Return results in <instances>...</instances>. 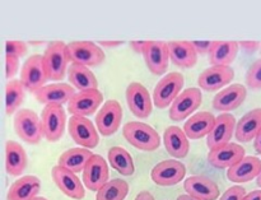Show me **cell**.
<instances>
[{
  "label": "cell",
  "mask_w": 261,
  "mask_h": 200,
  "mask_svg": "<svg viewBox=\"0 0 261 200\" xmlns=\"http://www.w3.org/2000/svg\"><path fill=\"white\" fill-rule=\"evenodd\" d=\"M122 134L130 145L143 152H154L161 145V138L157 130L144 122H127L124 125Z\"/></svg>",
  "instance_id": "6da1fadb"
},
{
  "label": "cell",
  "mask_w": 261,
  "mask_h": 200,
  "mask_svg": "<svg viewBox=\"0 0 261 200\" xmlns=\"http://www.w3.org/2000/svg\"><path fill=\"white\" fill-rule=\"evenodd\" d=\"M68 45L63 41H53L46 47L43 54V64H45L47 77L51 81H61L66 74L69 64Z\"/></svg>",
  "instance_id": "7a4b0ae2"
},
{
  "label": "cell",
  "mask_w": 261,
  "mask_h": 200,
  "mask_svg": "<svg viewBox=\"0 0 261 200\" xmlns=\"http://www.w3.org/2000/svg\"><path fill=\"white\" fill-rule=\"evenodd\" d=\"M14 129L18 137L28 144H38L43 137L42 122L32 110L23 109L15 114Z\"/></svg>",
  "instance_id": "3957f363"
},
{
  "label": "cell",
  "mask_w": 261,
  "mask_h": 200,
  "mask_svg": "<svg viewBox=\"0 0 261 200\" xmlns=\"http://www.w3.org/2000/svg\"><path fill=\"white\" fill-rule=\"evenodd\" d=\"M184 84H185V78L180 73L173 71V73L163 77L158 82L154 92H153V104H154V106L161 110L167 109L168 106H171L173 101L180 96Z\"/></svg>",
  "instance_id": "277c9868"
},
{
  "label": "cell",
  "mask_w": 261,
  "mask_h": 200,
  "mask_svg": "<svg viewBox=\"0 0 261 200\" xmlns=\"http://www.w3.org/2000/svg\"><path fill=\"white\" fill-rule=\"evenodd\" d=\"M68 55L71 64L89 68L98 66L105 61V53L99 45L91 41H73L68 45Z\"/></svg>",
  "instance_id": "5b68a950"
},
{
  "label": "cell",
  "mask_w": 261,
  "mask_h": 200,
  "mask_svg": "<svg viewBox=\"0 0 261 200\" xmlns=\"http://www.w3.org/2000/svg\"><path fill=\"white\" fill-rule=\"evenodd\" d=\"M48 81L47 71H46L45 64H43V55L30 56L23 64L20 70V82L28 92L36 93L38 89L45 87L46 82Z\"/></svg>",
  "instance_id": "8992f818"
},
{
  "label": "cell",
  "mask_w": 261,
  "mask_h": 200,
  "mask_svg": "<svg viewBox=\"0 0 261 200\" xmlns=\"http://www.w3.org/2000/svg\"><path fill=\"white\" fill-rule=\"evenodd\" d=\"M43 137L48 142H59L63 138L66 124L65 110L60 105H48L41 115Z\"/></svg>",
  "instance_id": "52a82bcc"
},
{
  "label": "cell",
  "mask_w": 261,
  "mask_h": 200,
  "mask_svg": "<svg viewBox=\"0 0 261 200\" xmlns=\"http://www.w3.org/2000/svg\"><path fill=\"white\" fill-rule=\"evenodd\" d=\"M69 135L82 148L93 149L98 145L99 135L91 120L83 116H71L69 119Z\"/></svg>",
  "instance_id": "ba28073f"
},
{
  "label": "cell",
  "mask_w": 261,
  "mask_h": 200,
  "mask_svg": "<svg viewBox=\"0 0 261 200\" xmlns=\"http://www.w3.org/2000/svg\"><path fill=\"white\" fill-rule=\"evenodd\" d=\"M203 96L201 91L195 87L185 89L180 96L173 101L170 109V117L173 121H182L194 114L200 107Z\"/></svg>",
  "instance_id": "9c48e42d"
},
{
  "label": "cell",
  "mask_w": 261,
  "mask_h": 200,
  "mask_svg": "<svg viewBox=\"0 0 261 200\" xmlns=\"http://www.w3.org/2000/svg\"><path fill=\"white\" fill-rule=\"evenodd\" d=\"M126 101L130 111L138 119H147L153 110V102L148 89L142 83H130L126 88Z\"/></svg>",
  "instance_id": "30bf717a"
},
{
  "label": "cell",
  "mask_w": 261,
  "mask_h": 200,
  "mask_svg": "<svg viewBox=\"0 0 261 200\" xmlns=\"http://www.w3.org/2000/svg\"><path fill=\"white\" fill-rule=\"evenodd\" d=\"M122 120L121 105L116 99H110L103 104L96 116V125L103 137H110L119 130Z\"/></svg>",
  "instance_id": "8fae6325"
},
{
  "label": "cell",
  "mask_w": 261,
  "mask_h": 200,
  "mask_svg": "<svg viewBox=\"0 0 261 200\" xmlns=\"http://www.w3.org/2000/svg\"><path fill=\"white\" fill-rule=\"evenodd\" d=\"M186 167L177 160H166L158 163L150 172L153 183L160 186H173L184 180Z\"/></svg>",
  "instance_id": "7c38bea8"
},
{
  "label": "cell",
  "mask_w": 261,
  "mask_h": 200,
  "mask_svg": "<svg viewBox=\"0 0 261 200\" xmlns=\"http://www.w3.org/2000/svg\"><path fill=\"white\" fill-rule=\"evenodd\" d=\"M103 101V94L98 89L78 92L68 104V111L71 116H89L99 109Z\"/></svg>",
  "instance_id": "4fadbf2b"
},
{
  "label": "cell",
  "mask_w": 261,
  "mask_h": 200,
  "mask_svg": "<svg viewBox=\"0 0 261 200\" xmlns=\"http://www.w3.org/2000/svg\"><path fill=\"white\" fill-rule=\"evenodd\" d=\"M109 166L102 156L93 155L83 171V183L88 190L98 191L109 183Z\"/></svg>",
  "instance_id": "5bb4252c"
},
{
  "label": "cell",
  "mask_w": 261,
  "mask_h": 200,
  "mask_svg": "<svg viewBox=\"0 0 261 200\" xmlns=\"http://www.w3.org/2000/svg\"><path fill=\"white\" fill-rule=\"evenodd\" d=\"M51 176L61 193H64L69 198L82 200L86 196V190H84V186L82 185V181L71 171L58 165L51 171Z\"/></svg>",
  "instance_id": "9a60e30c"
},
{
  "label": "cell",
  "mask_w": 261,
  "mask_h": 200,
  "mask_svg": "<svg viewBox=\"0 0 261 200\" xmlns=\"http://www.w3.org/2000/svg\"><path fill=\"white\" fill-rule=\"evenodd\" d=\"M245 157L246 156H245L244 147L237 143H228L222 147L211 149L208 155V161L213 167L224 170V168H231Z\"/></svg>",
  "instance_id": "2e32d148"
},
{
  "label": "cell",
  "mask_w": 261,
  "mask_h": 200,
  "mask_svg": "<svg viewBox=\"0 0 261 200\" xmlns=\"http://www.w3.org/2000/svg\"><path fill=\"white\" fill-rule=\"evenodd\" d=\"M234 78V70L231 66L214 65L205 69L199 76L198 83L201 89L206 92H214L223 88Z\"/></svg>",
  "instance_id": "e0dca14e"
},
{
  "label": "cell",
  "mask_w": 261,
  "mask_h": 200,
  "mask_svg": "<svg viewBox=\"0 0 261 200\" xmlns=\"http://www.w3.org/2000/svg\"><path fill=\"white\" fill-rule=\"evenodd\" d=\"M236 120L231 114H222L217 116L213 129L209 133L208 139H206L208 147L214 149V148L231 143L229 140L232 139L233 133L236 132Z\"/></svg>",
  "instance_id": "ac0fdd59"
},
{
  "label": "cell",
  "mask_w": 261,
  "mask_h": 200,
  "mask_svg": "<svg viewBox=\"0 0 261 200\" xmlns=\"http://www.w3.org/2000/svg\"><path fill=\"white\" fill-rule=\"evenodd\" d=\"M144 60L150 73L154 76H163L168 69L170 51L168 43L163 41H150L144 53Z\"/></svg>",
  "instance_id": "d6986e66"
},
{
  "label": "cell",
  "mask_w": 261,
  "mask_h": 200,
  "mask_svg": "<svg viewBox=\"0 0 261 200\" xmlns=\"http://www.w3.org/2000/svg\"><path fill=\"white\" fill-rule=\"evenodd\" d=\"M247 96V91L242 84H232V86L223 88L216 94L213 98V107L217 111L228 112L237 109L245 102Z\"/></svg>",
  "instance_id": "ffe728a7"
},
{
  "label": "cell",
  "mask_w": 261,
  "mask_h": 200,
  "mask_svg": "<svg viewBox=\"0 0 261 200\" xmlns=\"http://www.w3.org/2000/svg\"><path fill=\"white\" fill-rule=\"evenodd\" d=\"M75 94V88L66 83H54L42 87L35 93L36 99L40 104L48 106V105H60L63 106L73 98Z\"/></svg>",
  "instance_id": "44dd1931"
},
{
  "label": "cell",
  "mask_w": 261,
  "mask_h": 200,
  "mask_svg": "<svg viewBox=\"0 0 261 200\" xmlns=\"http://www.w3.org/2000/svg\"><path fill=\"white\" fill-rule=\"evenodd\" d=\"M261 171V161L254 156L242 158L239 163L232 166L227 171V178L231 183L244 184L257 179Z\"/></svg>",
  "instance_id": "7402d4cb"
},
{
  "label": "cell",
  "mask_w": 261,
  "mask_h": 200,
  "mask_svg": "<svg viewBox=\"0 0 261 200\" xmlns=\"http://www.w3.org/2000/svg\"><path fill=\"white\" fill-rule=\"evenodd\" d=\"M186 193L200 200H217L219 196V188L213 180L204 176H191L184 183Z\"/></svg>",
  "instance_id": "603a6c76"
},
{
  "label": "cell",
  "mask_w": 261,
  "mask_h": 200,
  "mask_svg": "<svg viewBox=\"0 0 261 200\" xmlns=\"http://www.w3.org/2000/svg\"><path fill=\"white\" fill-rule=\"evenodd\" d=\"M168 51L170 59L176 66L182 69H190L198 63V53L190 41H170Z\"/></svg>",
  "instance_id": "cb8c5ba5"
},
{
  "label": "cell",
  "mask_w": 261,
  "mask_h": 200,
  "mask_svg": "<svg viewBox=\"0 0 261 200\" xmlns=\"http://www.w3.org/2000/svg\"><path fill=\"white\" fill-rule=\"evenodd\" d=\"M163 144L173 158H185L190 149V143L186 133L178 127H168L163 134Z\"/></svg>",
  "instance_id": "d4e9b609"
},
{
  "label": "cell",
  "mask_w": 261,
  "mask_h": 200,
  "mask_svg": "<svg viewBox=\"0 0 261 200\" xmlns=\"http://www.w3.org/2000/svg\"><path fill=\"white\" fill-rule=\"evenodd\" d=\"M216 119L217 117H214V115L211 112L200 111L188 119V121L184 125V132L186 133L189 139H201L212 132Z\"/></svg>",
  "instance_id": "484cf974"
},
{
  "label": "cell",
  "mask_w": 261,
  "mask_h": 200,
  "mask_svg": "<svg viewBox=\"0 0 261 200\" xmlns=\"http://www.w3.org/2000/svg\"><path fill=\"white\" fill-rule=\"evenodd\" d=\"M261 130V109H254L245 114L237 122L234 137L240 143H249Z\"/></svg>",
  "instance_id": "4316f807"
},
{
  "label": "cell",
  "mask_w": 261,
  "mask_h": 200,
  "mask_svg": "<svg viewBox=\"0 0 261 200\" xmlns=\"http://www.w3.org/2000/svg\"><path fill=\"white\" fill-rule=\"evenodd\" d=\"M27 167V153L19 143H5V170L10 176H20Z\"/></svg>",
  "instance_id": "83f0119b"
},
{
  "label": "cell",
  "mask_w": 261,
  "mask_h": 200,
  "mask_svg": "<svg viewBox=\"0 0 261 200\" xmlns=\"http://www.w3.org/2000/svg\"><path fill=\"white\" fill-rule=\"evenodd\" d=\"M41 190V181L32 175L22 176L13 183L8 191V200H31Z\"/></svg>",
  "instance_id": "f1b7e54d"
},
{
  "label": "cell",
  "mask_w": 261,
  "mask_h": 200,
  "mask_svg": "<svg viewBox=\"0 0 261 200\" xmlns=\"http://www.w3.org/2000/svg\"><path fill=\"white\" fill-rule=\"evenodd\" d=\"M68 79L71 86L79 92L92 91L98 89V82L96 76L87 66L79 65V64H71L68 69Z\"/></svg>",
  "instance_id": "f546056e"
},
{
  "label": "cell",
  "mask_w": 261,
  "mask_h": 200,
  "mask_svg": "<svg viewBox=\"0 0 261 200\" xmlns=\"http://www.w3.org/2000/svg\"><path fill=\"white\" fill-rule=\"evenodd\" d=\"M92 156H93V153L87 148H71L60 156L58 163L59 166L66 168V170L78 173L84 171Z\"/></svg>",
  "instance_id": "4dcf8cb0"
},
{
  "label": "cell",
  "mask_w": 261,
  "mask_h": 200,
  "mask_svg": "<svg viewBox=\"0 0 261 200\" xmlns=\"http://www.w3.org/2000/svg\"><path fill=\"white\" fill-rule=\"evenodd\" d=\"M239 46V42L236 41H216L214 47L209 54V61H211L212 66H229V64L236 60L240 48Z\"/></svg>",
  "instance_id": "1f68e13d"
},
{
  "label": "cell",
  "mask_w": 261,
  "mask_h": 200,
  "mask_svg": "<svg viewBox=\"0 0 261 200\" xmlns=\"http://www.w3.org/2000/svg\"><path fill=\"white\" fill-rule=\"evenodd\" d=\"M109 162L114 170L122 176H132L135 172L133 157L125 148L112 147L109 151Z\"/></svg>",
  "instance_id": "d6a6232c"
},
{
  "label": "cell",
  "mask_w": 261,
  "mask_h": 200,
  "mask_svg": "<svg viewBox=\"0 0 261 200\" xmlns=\"http://www.w3.org/2000/svg\"><path fill=\"white\" fill-rule=\"evenodd\" d=\"M25 88L23 83L18 79L8 82L5 86V111L8 115H13L22 106L24 101Z\"/></svg>",
  "instance_id": "836d02e7"
},
{
  "label": "cell",
  "mask_w": 261,
  "mask_h": 200,
  "mask_svg": "<svg viewBox=\"0 0 261 200\" xmlns=\"http://www.w3.org/2000/svg\"><path fill=\"white\" fill-rule=\"evenodd\" d=\"M129 193V185L125 180L114 179L105 184L97 191L96 200H125Z\"/></svg>",
  "instance_id": "e575fe53"
},
{
  "label": "cell",
  "mask_w": 261,
  "mask_h": 200,
  "mask_svg": "<svg viewBox=\"0 0 261 200\" xmlns=\"http://www.w3.org/2000/svg\"><path fill=\"white\" fill-rule=\"evenodd\" d=\"M246 84L254 91L261 89V59L255 61L246 74Z\"/></svg>",
  "instance_id": "d590c367"
},
{
  "label": "cell",
  "mask_w": 261,
  "mask_h": 200,
  "mask_svg": "<svg viewBox=\"0 0 261 200\" xmlns=\"http://www.w3.org/2000/svg\"><path fill=\"white\" fill-rule=\"evenodd\" d=\"M27 45L23 41H13L8 40L5 42V54L8 56H15V58H22L27 54Z\"/></svg>",
  "instance_id": "8d00e7d4"
},
{
  "label": "cell",
  "mask_w": 261,
  "mask_h": 200,
  "mask_svg": "<svg viewBox=\"0 0 261 200\" xmlns=\"http://www.w3.org/2000/svg\"><path fill=\"white\" fill-rule=\"evenodd\" d=\"M18 68H19V59L15 56H8L5 55V77L9 81H13L15 74L18 73Z\"/></svg>",
  "instance_id": "74e56055"
},
{
  "label": "cell",
  "mask_w": 261,
  "mask_h": 200,
  "mask_svg": "<svg viewBox=\"0 0 261 200\" xmlns=\"http://www.w3.org/2000/svg\"><path fill=\"white\" fill-rule=\"evenodd\" d=\"M246 190L242 186H232L222 195L221 200H244Z\"/></svg>",
  "instance_id": "f35d334b"
},
{
  "label": "cell",
  "mask_w": 261,
  "mask_h": 200,
  "mask_svg": "<svg viewBox=\"0 0 261 200\" xmlns=\"http://www.w3.org/2000/svg\"><path fill=\"white\" fill-rule=\"evenodd\" d=\"M214 43L216 41H193L191 45L194 46L196 53L204 55V54H211L212 48L214 47Z\"/></svg>",
  "instance_id": "ab89813d"
},
{
  "label": "cell",
  "mask_w": 261,
  "mask_h": 200,
  "mask_svg": "<svg viewBox=\"0 0 261 200\" xmlns=\"http://www.w3.org/2000/svg\"><path fill=\"white\" fill-rule=\"evenodd\" d=\"M149 42L150 41H132V42H130V47H132L135 53L143 54V55H144Z\"/></svg>",
  "instance_id": "60d3db41"
},
{
  "label": "cell",
  "mask_w": 261,
  "mask_h": 200,
  "mask_svg": "<svg viewBox=\"0 0 261 200\" xmlns=\"http://www.w3.org/2000/svg\"><path fill=\"white\" fill-rule=\"evenodd\" d=\"M239 45L244 48L245 51H249V53H254L257 48L261 47V43L257 41H240Z\"/></svg>",
  "instance_id": "b9f144b4"
},
{
  "label": "cell",
  "mask_w": 261,
  "mask_h": 200,
  "mask_svg": "<svg viewBox=\"0 0 261 200\" xmlns=\"http://www.w3.org/2000/svg\"><path fill=\"white\" fill-rule=\"evenodd\" d=\"M122 45V41H99V46L102 47H109V48H115L119 47Z\"/></svg>",
  "instance_id": "7bdbcfd3"
},
{
  "label": "cell",
  "mask_w": 261,
  "mask_h": 200,
  "mask_svg": "<svg viewBox=\"0 0 261 200\" xmlns=\"http://www.w3.org/2000/svg\"><path fill=\"white\" fill-rule=\"evenodd\" d=\"M244 200H261V190H255L246 194Z\"/></svg>",
  "instance_id": "ee69618b"
},
{
  "label": "cell",
  "mask_w": 261,
  "mask_h": 200,
  "mask_svg": "<svg viewBox=\"0 0 261 200\" xmlns=\"http://www.w3.org/2000/svg\"><path fill=\"white\" fill-rule=\"evenodd\" d=\"M135 200H154V196L149 191H142V193L138 194Z\"/></svg>",
  "instance_id": "f6af8a7d"
},
{
  "label": "cell",
  "mask_w": 261,
  "mask_h": 200,
  "mask_svg": "<svg viewBox=\"0 0 261 200\" xmlns=\"http://www.w3.org/2000/svg\"><path fill=\"white\" fill-rule=\"evenodd\" d=\"M254 148L256 149V152L261 155V130L259 132V134L256 135V138L254 139Z\"/></svg>",
  "instance_id": "bcb514c9"
},
{
  "label": "cell",
  "mask_w": 261,
  "mask_h": 200,
  "mask_svg": "<svg viewBox=\"0 0 261 200\" xmlns=\"http://www.w3.org/2000/svg\"><path fill=\"white\" fill-rule=\"evenodd\" d=\"M177 200H200V199H196V198H194V196L189 195V194H185V195L178 196Z\"/></svg>",
  "instance_id": "7dc6e473"
},
{
  "label": "cell",
  "mask_w": 261,
  "mask_h": 200,
  "mask_svg": "<svg viewBox=\"0 0 261 200\" xmlns=\"http://www.w3.org/2000/svg\"><path fill=\"white\" fill-rule=\"evenodd\" d=\"M256 183H257V186L261 188V171H260L259 176H257V179H256Z\"/></svg>",
  "instance_id": "c3c4849f"
},
{
  "label": "cell",
  "mask_w": 261,
  "mask_h": 200,
  "mask_svg": "<svg viewBox=\"0 0 261 200\" xmlns=\"http://www.w3.org/2000/svg\"><path fill=\"white\" fill-rule=\"evenodd\" d=\"M31 200H47V199L42 198V196H36V198H32Z\"/></svg>",
  "instance_id": "681fc988"
},
{
  "label": "cell",
  "mask_w": 261,
  "mask_h": 200,
  "mask_svg": "<svg viewBox=\"0 0 261 200\" xmlns=\"http://www.w3.org/2000/svg\"><path fill=\"white\" fill-rule=\"evenodd\" d=\"M260 48H261V47H260Z\"/></svg>",
  "instance_id": "f907efd6"
}]
</instances>
